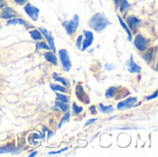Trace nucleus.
I'll list each match as a JSON object with an SVG mask.
<instances>
[{
  "label": "nucleus",
  "mask_w": 158,
  "mask_h": 157,
  "mask_svg": "<svg viewBox=\"0 0 158 157\" xmlns=\"http://www.w3.org/2000/svg\"><path fill=\"white\" fill-rule=\"evenodd\" d=\"M58 53H59V56H60L64 70L66 72H69L71 68V61H70V57H69L68 51L65 49H61V50H59Z\"/></svg>",
  "instance_id": "nucleus-2"
},
{
  "label": "nucleus",
  "mask_w": 158,
  "mask_h": 157,
  "mask_svg": "<svg viewBox=\"0 0 158 157\" xmlns=\"http://www.w3.org/2000/svg\"><path fill=\"white\" fill-rule=\"evenodd\" d=\"M40 31H42V33L44 35V37L47 39V42L49 43V46H50V49L53 50L54 52H56V46H55V43H54V38L52 36V34L45 29L44 28H40Z\"/></svg>",
  "instance_id": "nucleus-9"
},
{
  "label": "nucleus",
  "mask_w": 158,
  "mask_h": 157,
  "mask_svg": "<svg viewBox=\"0 0 158 157\" xmlns=\"http://www.w3.org/2000/svg\"><path fill=\"white\" fill-rule=\"evenodd\" d=\"M16 152H17V150L10 145L0 148V154H8V153H16Z\"/></svg>",
  "instance_id": "nucleus-15"
},
{
  "label": "nucleus",
  "mask_w": 158,
  "mask_h": 157,
  "mask_svg": "<svg viewBox=\"0 0 158 157\" xmlns=\"http://www.w3.org/2000/svg\"><path fill=\"white\" fill-rule=\"evenodd\" d=\"M81 40H82V36H79L78 37V40H77V43H76V45L78 48H81Z\"/></svg>",
  "instance_id": "nucleus-29"
},
{
  "label": "nucleus",
  "mask_w": 158,
  "mask_h": 157,
  "mask_svg": "<svg viewBox=\"0 0 158 157\" xmlns=\"http://www.w3.org/2000/svg\"><path fill=\"white\" fill-rule=\"evenodd\" d=\"M72 107H73V111H74V113H75L76 115H79V114L81 113L82 110H83V108H82L81 106H79L76 103H73Z\"/></svg>",
  "instance_id": "nucleus-24"
},
{
  "label": "nucleus",
  "mask_w": 158,
  "mask_h": 157,
  "mask_svg": "<svg viewBox=\"0 0 158 157\" xmlns=\"http://www.w3.org/2000/svg\"><path fill=\"white\" fill-rule=\"evenodd\" d=\"M76 95L78 97V99L81 102H85V104H89V98L88 96H86L84 89L81 85H78L76 87Z\"/></svg>",
  "instance_id": "nucleus-8"
},
{
  "label": "nucleus",
  "mask_w": 158,
  "mask_h": 157,
  "mask_svg": "<svg viewBox=\"0 0 158 157\" xmlns=\"http://www.w3.org/2000/svg\"><path fill=\"white\" fill-rule=\"evenodd\" d=\"M129 6H130V4L128 3V1H127V0H122V5H121L120 10L123 11L125 8H127V7H129Z\"/></svg>",
  "instance_id": "nucleus-27"
},
{
  "label": "nucleus",
  "mask_w": 158,
  "mask_h": 157,
  "mask_svg": "<svg viewBox=\"0 0 158 157\" xmlns=\"http://www.w3.org/2000/svg\"><path fill=\"white\" fill-rule=\"evenodd\" d=\"M137 101V98L136 97H131L125 101H122V102H119L118 104V110H122V109H127V108H131L133 105V104Z\"/></svg>",
  "instance_id": "nucleus-7"
},
{
  "label": "nucleus",
  "mask_w": 158,
  "mask_h": 157,
  "mask_svg": "<svg viewBox=\"0 0 158 157\" xmlns=\"http://www.w3.org/2000/svg\"><path fill=\"white\" fill-rule=\"evenodd\" d=\"M6 24L7 25H10V24H21V25H25L26 24V21L23 20L22 19H14L8 20Z\"/></svg>",
  "instance_id": "nucleus-18"
},
{
  "label": "nucleus",
  "mask_w": 158,
  "mask_h": 157,
  "mask_svg": "<svg viewBox=\"0 0 158 157\" xmlns=\"http://www.w3.org/2000/svg\"><path fill=\"white\" fill-rule=\"evenodd\" d=\"M44 56L45 57V59L49 62H51L52 64H54L55 66L57 65V59H56V56H55L54 53H51V52H47L45 54H44Z\"/></svg>",
  "instance_id": "nucleus-13"
},
{
  "label": "nucleus",
  "mask_w": 158,
  "mask_h": 157,
  "mask_svg": "<svg viewBox=\"0 0 158 157\" xmlns=\"http://www.w3.org/2000/svg\"><path fill=\"white\" fill-rule=\"evenodd\" d=\"M109 24H110L109 20L100 13H96L90 19V27L96 31H103Z\"/></svg>",
  "instance_id": "nucleus-1"
},
{
  "label": "nucleus",
  "mask_w": 158,
  "mask_h": 157,
  "mask_svg": "<svg viewBox=\"0 0 158 157\" xmlns=\"http://www.w3.org/2000/svg\"><path fill=\"white\" fill-rule=\"evenodd\" d=\"M14 1H15L16 3H18L19 5H23V4H24L25 2H27L28 0H14Z\"/></svg>",
  "instance_id": "nucleus-32"
},
{
  "label": "nucleus",
  "mask_w": 158,
  "mask_h": 157,
  "mask_svg": "<svg viewBox=\"0 0 158 157\" xmlns=\"http://www.w3.org/2000/svg\"><path fill=\"white\" fill-rule=\"evenodd\" d=\"M127 21H128L129 26L133 30H135L137 28V25L141 22V20L139 19H137L136 17H129Z\"/></svg>",
  "instance_id": "nucleus-12"
},
{
  "label": "nucleus",
  "mask_w": 158,
  "mask_h": 157,
  "mask_svg": "<svg viewBox=\"0 0 158 157\" xmlns=\"http://www.w3.org/2000/svg\"><path fill=\"white\" fill-rule=\"evenodd\" d=\"M50 87L53 91H59V92H63V93H66L67 90L66 88L60 86V85H56V84H50Z\"/></svg>",
  "instance_id": "nucleus-22"
},
{
  "label": "nucleus",
  "mask_w": 158,
  "mask_h": 157,
  "mask_svg": "<svg viewBox=\"0 0 158 157\" xmlns=\"http://www.w3.org/2000/svg\"><path fill=\"white\" fill-rule=\"evenodd\" d=\"M115 1H116V2H117V3H118V1H119V0H115Z\"/></svg>",
  "instance_id": "nucleus-37"
},
{
  "label": "nucleus",
  "mask_w": 158,
  "mask_h": 157,
  "mask_svg": "<svg viewBox=\"0 0 158 157\" xmlns=\"http://www.w3.org/2000/svg\"><path fill=\"white\" fill-rule=\"evenodd\" d=\"M91 112H92L93 114H96V111H95V106H94V105H93V106L91 107Z\"/></svg>",
  "instance_id": "nucleus-35"
},
{
  "label": "nucleus",
  "mask_w": 158,
  "mask_h": 157,
  "mask_svg": "<svg viewBox=\"0 0 158 157\" xmlns=\"http://www.w3.org/2000/svg\"><path fill=\"white\" fill-rule=\"evenodd\" d=\"M15 16H16V12L10 7H6L1 14V17L3 19H12Z\"/></svg>",
  "instance_id": "nucleus-11"
},
{
  "label": "nucleus",
  "mask_w": 158,
  "mask_h": 157,
  "mask_svg": "<svg viewBox=\"0 0 158 157\" xmlns=\"http://www.w3.org/2000/svg\"><path fill=\"white\" fill-rule=\"evenodd\" d=\"M37 155V152H33V153H32V154H31V155H30V157L35 156V155Z\"/></svg>",
  "instance_id": "nucleus-36"
},
{
  "label": "nucleus",
  "mask_w": 158,
  "mask_h": 157,
  "mask_svg": "<svg viewBox=\"0 0 158 157\" xmlns=\"http://www.w3.org/2000/svg\"><path fill=\"white\" fill-rule=\"evenodd\" d=\"M84 36H85V40L82 43V51L86 50L90 45H92L93 42H94V34L92 31H83Z\"/></svg>",
  "instance_id": "nucleus-6"
},
{
  "label": "nucleus",
  "mask_w": 158,
  "mask_h": 157,
  "mask_svg": "<svg viewBox=\"0 0 158 157\" xmlns=\"http://www.w3.org/2000/svg\"><path fill=\"white\" fill-rule=\"evenodd\" d=\"M56 99H57V101H61V102L66 103V104L69 102V97L63 95V94H60V93H56Z\"/></svg>",
  "instance_id": "nucleus-21"
},
{
  "label": "nucleus",
  "mask_w": 158,
  "mask_h": 157,
  "mask_svg": "<svg viewBox=\"0 0 158 157\" xmlns=\"http://www.w3.org/2000/svg\"><path fill=\"white\" fill-rule=\"evenodd\" d=\"M134 44L137 47V49H139L140 51H144L148 46V40L145 39L142 34H138L135 38Z\"/></svg>",
  "instance_id": "nucleus-5"
},
{
  "label": "nucleus",
  "mask_w": 158,
  "mask_h": 157,
  "mask_svg": "<svg viewBox=\"0 0 158 157\" xmlns=\"http://www.w3.org/2000/svg\"><path fill=\"white\" fill-rule=\"evenodd\" d=\"M67 150H68V147L63 148L62 150H59V151H57V152H50L49 155H58V154H61L62 152H65V151H67Z\"/></svg>",
  "instance_id": "nucleus-28"
},
{
  "label": "nucleus",
  "mask_w": 158,
  "mask_h": 157,
  "mask_svg": "<svg viewBox=\"0 0 158 157\" xmlns=\"http://www.w3.org/2000/svg\"><path fill=\"white\" fill-rule=\"evenodd\" d=\"M54 77H55V80H56V81H60L64 86H68V85H69V82H68L64 78H62V77H57L56 74H54Z\"/></svg>",
  "instance_id": "nucleus-25"
},
{
  "label": "nucleus",
  "mask_w": 158,
  "mask_h": 157,
  "mask_svg": "<svg viewBox=\"0 0 158 157\" xmlns=\"http://www.w3.org/2000/svg\"><path fill=\"white\" fill-rule=\"evenodd\" d=\"M69 117H70V114H69V112H68V113H67V114H66V115L63 117V118L61 119V121H60V124L58 125V128H59V129H60V128H61V126L64 124V122H65V121H67V120L69 118Z\"/></svg>",
  "instance_id": "nucleus-26"
},
{
  "label": "nucleus",
  "mask_w": 158,
  "mask_h": 157,
  "mask_svg": "<svg viewBox=\"0 0 158 157\" xmlns=\"http://www.w3.org/2000/svg\"><path fill=\"white\" fill-rule=\"evenodd\" d=\"M97 120V118H93V119H90V120H88L87 122H86V124L84 125V127H87V126H89V125H91V124H93L94 122H95Z\"/></svg>",
  "instance_id": "nucleus-30"
},
{
  "label": "nucleus",
  "mask_w": 158,
  "mask_h": 157,
  "mask_svg": "<svg viewBox=\"0 0 158 157\" xmlns=\"http://www.w3.org/2000/svg\"><path fill=\"white\" fill-rule=\"evenodd\" d=\"M56 105L62 110V111H64V112H68L69 111V105L66 104V103H63V102H61V101H57L56 103Z\"/></svg>",
  "instance_id": "nucleus-19"
},
{
  "label": "nucleus",
  "mask_w": 158,
  "mask_h": 157,
  "mask_svg": "<svg viewBox=\"0 0 158 157\" xmlns=\"http://www.w3.org/2000/svg\"><path fill=\"white\" fill-rule=\"evenodd\" d=\"M63 25L69 34H73L79 27V16L74 15V17L71 20L64 22Z\"/></svg>",
  "instance_id": "nucleus-3"
},
{
  "label": "nucleus",
  "mask_w": 158,
  "mask_h": 157,
  "mask_svg": "<svg viewBox=\"0 0 158 157\" xmlns=\"http://www.w3.org/2000/svg\"><path fill=\"white\" fill-rule=\"evenodd\" d=\"M30 34H31V38L34 39V40H42V38H43L42 33H41L39 31H37V30L31 31L30 32Z\"/></svg>",
  "instance_id": "nucleus-17"
},
{
  "label": "nucleus",
  "mask_w": 158,
  "mask_h": 157,
  "mask_svg": "<svg viewBox=\"0 0 158 157\" xmlns=\"http://www.w3.org/2000/svg\"><path fill=\"white\" fill-rule=\"evenodd\" d=\"M24 10L25 12L28 14V16L34 21H36L38 19V16H39V9L35 6H33L31 4H27L24 6Z\"/></svg>",
  "instance_id": "nucleus-4"
},
{
  "label": "nucleus",
  "mask_w": 158,
  "mask_h": 157,
  "mask_svg": "<svg viewBox=\"0 0 158 157\" xmlns=\"http://www.w3.org/2000/svg\"><path fill=\"white\" fill-rule=\"evenodd\" d=\"M118 20H119V22H120V24H121V26L123 27V29L127 31V33H128V39H129V41H131V30L129 29V27L125 24V22L123 21V19H121V17L120 16H118Z\"/></svg>",
  "instance_id": "nucleus-14"
},
{
  "label": "nucleus",
  "mask_w": 158,
  "mask_h": 157,
  "mask_svg": "<svg viewBox=\"0 0 158 157\" xmlns=\"http://www.w3.org/2000/svg\"><path fill=\"white\" fill-rule=\"evenodd\" d=\"M99 107H100L101 112H103V113H106V114H108V113H111V112H113V111H114V108H113V106H112V105L105 106L103 104H100V105H99Z\"/></svg>",
  "instance_id": "nucleus-16"
},
{
  "label": "nucleus",
  "mask_w": 158,
  "mask_h": 157,
  "mask_svg": "<svg viewBox=\"0 0 158 157\" xmlns=\"http://www.w3.org/2000/svg\"><path fill=\"white\" fill-rule=\"evenodd\" d=\"M36 49H47V50H49L50 46L44 42H40V43H36Z\"/></svg>",
  "instance_id": "nucleus-23"
},
{
  "label": "nucleus",
  "mask_w": 158,
  "mask_h": 157,
  "mask_svg": "<svg viewBox=\"0 0 158 157\" xmlns=\"http://www.w3.org/2000/svg\"><path fill=\"white\" fill-rule=\"evenodd\" d=\"M105 67H106V68L107 70H111L112 68H115V66H113V65H112V66H110L109 64H106Z\"/></svg>",
  "instance_id": "nucleus-33"
},
{
  "label": "nucleus",
  "mask_w": 158,
  "mask_h": 157,
  "mask_svg": "<svg viewBox=\"0 0 158 157\" xmlns=\"http://www.w3.org/2000/svg\"><path fill=\"white\" fill-rule=\"evenodd\" d=\"M128 66H129V71L131 72V73H139L140 71H141V67L140 66H138L135 62H134V60H133V56H131V58H130V61H129V63H128Z\"/></svg>",
  "instance_id": "nucleus-10"
},
{
  "label": "nucleus",
  "mask_w": 158,
  "mask_h": 157,
  "mask_svg": "<svg viewBox=\"0 0 158 157\" xmlns=\"http://www.w3.org/2000/svg\"><path fill=\"white\" fill-rule=\"evenodd\" d=\"M6 6V3L4 0H0V8L4 7V6Z\"/></svg>",
  "instance_id": "nucleus-34"
},
{
  "label": "nucleus",
  "mask_w": 158,
  "mask_h": 157,
  "mask_svg": "<svg viewBox=\"0 0 158 157\" xmlns=\"http://www.w3.org/2000/svg\"><path fill=\"white\" fill-rule=\"evenodd\" d=\"M116 90H117V87H110V88L106 91V98H111V97H113V96L115 95Z\"/></svg>",
  "instance_id": "nucleus-20"
},
{
  "label": "nucleus",
  "mask_w": 158,
  "mask_h": 157,
  "mask_svg": "<svg viewBox=\"0 0 158 157\" xmlns=\"http://www.w3.org/2000/svg\"><path fill=\"white\" fill-rule=\"evenodd\" d=\"M157 97V92H156L153 95H150V96H147L146 99L147 100H151V99H154V98H156Z\"/></svg>",
  "instance_id": "nucleus-31"
}]
</instances>
